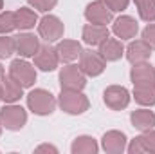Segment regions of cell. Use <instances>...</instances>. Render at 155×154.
<instances>
[{
    "instance_id": "1",
    "label": "cell",
    "mask_w": 155,
    "mask_h": 154,
    "mask_svg": "<svg viewBox=\"0 0 155 154\" xmlns=\"http://www.w3.org/2000/svg\"><path fill=\"white\" fill-rule=\"evenodd\" d=\"M58 105L63 113L67 114H83L85 111H88L90 107V102L88 98L81 93V91H67V89H61L60 96H58Z\"/></svg>"
},
{
    "instance_id": "2",
    "label": "cell",
    "mask_w": 155,
    "mask_h": 154,
    "mask_svg": "<svg viewBox=\"0 0 155 154\" xmlns=\"http://www.w3.org/2000/svg\"><path fill=\"white\" fill-rule=\"evenodd\" d=\"M56 98L45 89H33L27 94V107L36 116H49L56 109Z\"/></svg>"
},
{
    "instance_id": "3",
    "label": "cell",
    "mask_w": 155,
    "mask_h": 154,
    "mask_svg": "<svg viewBox=\"0 0 155 154\" xmlns=\"http://www.w3.org/2000/svg\"><path fill=\"white\" fill-rule=\"evenodd\" d=\"M0 123L7 131H20L27 123V111L22 105L9 103L0 109Z\"/></svg>"
},
{
    "instance_id": "4",
    "label": "cell",
    "mask_w": 155,
    "mask_h": 154,
    "mask_svg": "<svg viewBox=\"0 0 155 154\" xmlns=\"http://www.w3.org/2000/svg\"><path fill=\"white\" fill-rule=\"evenodd\" d=\"M87 85V76L79 69V65L67 64L60 71V87L67 91H83Z\"/></svg>"
},
{
    "instance_id": "5",
    "label": "cell",
    "mask_w": 155,
    "mask_h": 154,
    "mask_svg": "<svg viewBox=\"0 0 155 154\" xmlns=\"http://www.w3.org/2000/svg\"><path fill=\"white\" fill-rule=\"evenodd\" d=\"M107 67V60L101 56L99 51H92V49H87V51H81L79 54V69L85 73V76H99Z\"/></svg>"
},
{
    "instance_id": "6",
    "label": "cell",
    "mask_w": 155,
    "mask_h": 154,
    "mask_svg": "<svg viewBox=\"0 0 155 154\" xmlns=\"http://www.w3.org/2000/svg\"><path fill=\"white\" fill-rule=\"evenodd\" d=\"M9 76L15 78L22 87H33L36 82V69L24 58H16L9 65Z\"/></svg>"
},
{
    "instance_id": "7",
    "label": "cell",
    "mask_w": 155,
    "mask_h": 154,
    "mask_svg": "<svg viewBox=\"0 0 155 154\" xmlns=\"http://www.w3.org/2000/svg\"><path fill=\"white\" fill-rule=\"evenodd\" d=\"M65 33V26L63 22L54 16V15H45L41 20H38V35L45 40L47 44L58 42Z\"/></svg>"
},
{
    "instance_id": "8",
    "label": "cell",
    "mask_w": 155,
    "mask_h": 154,
    "mask_svg": "<svg viewBox=\"0 0 155 154\" xmlns=\"http://www.w3.org/2000/svg\"><path fill=\"white\" fill-rule=\"evenodd\" d=\"M130 93L123 85H108L103 93V102L112 111H123L130 103Z\"/></svg>"
},
{
    "instance_id": "9",
    "label": "cell",
    "mask_w": 155,
    "mask_h": 154,
    "mask_svg": "<svg viewBox=\"0 0 155 154\" xmlns=\"http://www.w3.org/2000/svg\"><path fill=\"white\" fill-rule=\"evenodd\" d=\"M85 18L90 24H99V26H107L112 22L114 18V11L103 2V0H94L85 7Z\"/></svg>"
},
{
    "instance_id": "10",
    "label": "cell",
    "mask_w": 155,
    "mask_h": 154,
    "mask_svg": "<svg viewBox=\"0 0 155 154\" xmlns=\"http://www.w3.org/2000/svg\"><path fill=\"white\" fill-rule=\"evenodd\" d=\"M35 58V65L45 71V73H51L58 67L60 64V58H58V53H56V47H52L51 44H45V45H40V49L36 51V54L33 56Z\"/></svg>"
},
{
    "instance_id": "11",
    "label": "cell",
    "mask_w": 155,
    "mask_h": 154,
    "mask_svg": "<svg viewBox=\"0 0 155 154\" xmlns=\"http://www.w3.org/2000/svg\"><path fill=\"white\" fill-rule=\"evenodd\" d=\"M126 134L121 131H108L101 138V147L107 154H121L126 151Z\"/></svg>"
},
{
    "instance_id": "12",
    "label": "cell",
    "mask_w": 155,
    "mask_h": 154,
    "mask_svg": "<svg viewBox=\"0 0 155 154\" xmlns=\"http://www.w3.org/2000/svg\"><path fill=\"white\" fill-rule=\"evenodd\" d=\"M139 31V24L135 18L128 16V15H123L114 20V26H112V33L116 35L117 38L121 40H132Z\"/></svg>"
},
{
    "instance_id": "13",
    "label": "cell",
    "mask_w": 155,
    "mask_h": 154,
    "mask_svg": "<svg viewBox=\"0 0 155 154\" xmlns=\"http://www.w3.org/2000/svg\"><path fill=\"white\" fill-rule=\"evenodd\" d=\"M152 47L144 42V40H134L128 44V47L124 49V54L128 58V62L134 64H141V62H148L152 56Z\"/></svg>"
},
{
    "instance_id": "14",
    "label": "cell",
    "mask_w": 155,
    "mask_h": 154,
    "mask_svg": "<svg viewBox=\"0 0 155 154\" xmlns=\"http://www.w3.org/2000/svg\"><path fill=\"white\" fill-rule=\"evenodd\" d=\"M15 47L22 58H33L40 49V40L31 33H20L15 37Z\"/></svg>"
},
{
    "instance_id": "15",
    "label": "cell",
    "mask_w": 155,
    "mask_h": 154,
    "mask_svg": "<svg viewBox=\"0 0 155 154\" xmlns=\"http://www.w3.org/2000/svg\"><path fill=\"white\" fill-rule=\"evenodd\" d=\"M110 37V31L107 26H99V24H87L83 27V33H81V38L87 45L94 47V45H99L103 40H107Z\"/></svg>"
},
{
    "instance_id": "16",
    "label": "cell",
    "mask_w": 155,
    "mask_h": 154,
    "mask_svg": "<svg viewBox=\"0 0 155 154\" xmlns=\"http://www.w3.org/2000/svg\"><path fill=\"white\" fill-rule=\"evenodd\" d=\"M81 44L76 40H60L58 45H56V53H58V58L60 62L63 64H72L74 60L79 58L81 54Z\"/></svg>"
},
{
    "instance_id": "17",
    "label": "cell",
    "mask_w": 155,
    "mask_h": 154,
    "mask_svg": "<svg viewBox=\"0 0 155 154\" xmlns=\"http://www.w3.org/2000/svg\"><path fill=\"white\" fill-rule=\"evenodd\" d=\"M130 80L134 85L137 83H155V67L148 62L134 64L130 69Z\"/></svg>"
},
{
    "instance_id": "18",
    "label": "cell",
    "mask_w": 155,
    "mask_h": 154,
    "mask_svg": "<svg viewBox=\"0 0 155 154\" xmlns=\"http://www.w3.org/2000/svg\"><path fill=\"white\" fill-rule=\"evenodd\" d=\"M97 47H99L101 56H103L107 62H117V60H121L123 54H124V47H123L121 40H117V38H110V37H108L107 40H103Z\"/></svg>"
},
{
    "instance_id": "19",
    "label": "cell",
    "mask_w": 155,
    "mask_h": 154,
    "mask_svg": "<svg viewBox=\"0 0 155 154\" xmlns=\"http://www.w3.org/2000/svg\"><path fill=\"white\" fill-rule=\"evenodd\" d=\"M130 121H132V125H134L137 131H141V132L150 131V129L155 127V113L150 111V109H137V111H132Z\"/></svg>"
},
{
    "instance_id": "20",
    "label": "cell",
    "mask_w": 155,
    "mask_h": 154,
    "mask_svg": "<svg viewBox=\"0 0 155 154\" xmlns=\"http://www.w3.org/2000/svg\"><path fill=\"white\" fill-rule=\"evenodd\" d=\"M24 96V87L11 76H4L2 80V100L5 103H15Z\"/></svg>"
},
{
    "instance_id": "21",
    "label": "cell",
    "mask_w": 155,
    "mask_h": 154,
    "mask_svg": "<svg viewBox=\"0 0 155 154\" xmlns=\"http://www.w3.org/2000/svg\"><path fill=\"white\" fill-rule=\"evenodd\" d=\"M132 96L139 105L152 107V105H155V83H137V85H134Z\"/></svg>"
},
{
    "instance_id": "22",
    "label": "cell",
    "mask_w": 155,
    "mask_h": 154,
    "mask_svg": "<svg viewBox=\"0 0 155 154\" xmlns=\"http://www.w3.org/2000/svg\"><path fill=\"white\" fill-rule=\"evenodd\" d=\"M15 22H16V29L29 31L35 26H38V15L29 7H20L15 11Z\"/></svg>"
},
{
    "instance_id": "23",
    "label": "cell",
    "mask_w": 155,
    "mask_h": 154,
    "mask_svg": "<svg viewBox=\"0 0 155 154\" xmlns=\"http://www.w3.org/2000/svg\"><path fill=\"white\" fill-rule=\"evenodd\" d=\"M97 151H99L97 142L92 136H87V134L78 136L72 142V145H71V152L72 154H96Z\"/></svg>"
},
{
    "instance_id": "24",
    "label": "cell",
    "mask_w": 155,
    "mask_h": 154,
    "mask_svg": "<svg viewBox=\"0 0 155 154\" xmlns=\"http://www.w3.org/2000/svg\"><path fill=\"white\" fill-rule=\"evenodd\" d=\"M139 11L141 20L144 22H155V0H134Z\"/></svg>"
},
{
    "instance_id": "25",
    "label": "cell",
    "mask_w": 155,
    "mask_h": 154,
    "mask_svg": "<svg viewBox=\"0 0 155 154\" xmlns=\"http://www.w3.org/2000/svg\"><path fill=\"white\" fill-rule=\"evenodd\" d=\"M13 29H16L15 11H4V13H0V35H7Z\"/></svg>"
},
{
    "instance_id": "26",
    "label": "cell",
    "mask_w": 155,
    "mask_h": 154,
    "mask_svg": "<svg viewBox=\"0 0 155 154\" xmlns=\"http://www.w3.org/2000/svg\"><path fill=\"white\" fill-rule=\"evenodd\" d=\"M13 53H16V47H15V37L0 35V60L13 56Z\"/></svg>"
},
{
    "instance_id": "27",
    "label": "cell",
    "mask_w": 155,
    "mask_h": 154,
    "mask_svg": "<svg viewBox=\"0 0 155 154\" xmlns=\"http://www.w3.org/2000/svg\"><path fill=\"white\" fill-rule=\"evenodd\" d=\"M139 138H141V142H143L144 152H152V154H155V129L144 131V132H143Z\"/></svg>"
},
{
    "instance_id": "28",
    "label": "cell",
    "mask_w": 155,
    "mask_h": 154,
    "mask_svg": "<svg viewBox=\"0 0 155 154\" xmlns=\"http://www.w3.org/2000/svg\"><path fill=\"white\" fill-rule=\"evenodd\" d=\"M27 4H29L33 9H36V11L49 13L51 9H54V7H56L58 0H27Z\"/></svg>"
},
{
    "instance_id": "29",
    "label": "cell",
    "mask_w": 155,
    "mask_h": 154,
    "mask_svg": "<svg viewBox=\"0 0 155 154\" xmlns=\"http://www.w3.org/2000/svg\"><path fill=\"white\" fill-rule=\"evenodd\" d=\"M143 40L152 47V49H155V24H148L144 29H143Z\"/></svg>"
},
{
    "instance_id": "30",
    "label": "cell",
    "mask_w": 155,
    "mask_h": 154,
    "mask_svg": "<svg viewBox=\"0 0 155 154\" xmlns=\"http://www.w3.org/2000/svg\"><path fill=\"white\" fill-rule=\"evenodd\" d=\"M114 13H121V11H124L126 7H128V4H130V0H103Z\"/></svg>"
},
{
    "instance_id": "31",
    "label": "cell",
    "mask_w": 155,
    "mask_h": 154,
    "mask_svg": "<svg viewBox=\"0 0 155 154\" xmlns=\"http://www.w3.org/2000/svg\"><path fill=\"white\" fill-rule=\"evenodd\" d=\"M35 151H36V152H54V154L58 152V149H56L54 145H47V143H43V145L36 147Z\"/></svg>"
},
{
    "instance_id": "32",
    "label": "cell",
    "mask_w": 155,
    "mask_h": 154,
    "mask_svg": "<svg viewBox=\"0 0 155 154\" xmlns=\"http://www.w3.org/2000/svg\"><path fill=\"white\" fill-rule=\"evenodd\" d=\"M4 76H5V71H4V67H2V64H0V82L4 80Z\"/></svg>"
},
{
    "instance_id": "33",
    "label": "cell",
    "mask_w": 155,
    "mask_h": 154,
    "mask_svg": "<svg viewBox=\"0 0 155 154\" xmlns=\"http://www.w3.org/2000/svg\"><path fill=\"white\" fill-rule=\"evenodd\" d=\"M4 9V0H0V11Z\"/></svg>"
},
{
    "instance_id": "34",
    "label": "cell",
    "mask_w": 155,
    "mask_h": 154,
    "mask_svg": "<svg viewBox=\"0 0 155 154\" xmlns=\"http://www.w3.org/2000/svg\"><path fill=\"white\" fill-rule=\"evenodd\" d=\"M0 102H2V82H0Z\"/></svg>"
},
{
    "instance_id": "35",
    "label": "cell",
    "mask_w": 155,
    "mask_h": 154,
    "mask_svg": "<svg viewBox=\"0 0 155 154\" xmlns=\"http://www.w3.org/2000/svg\"><path fill=\"white\" fill-rule=\"evenodd\" d=\"M2 129H4V127H2V123H0V136H2Z\"/></svg>"
}]
</instances>
